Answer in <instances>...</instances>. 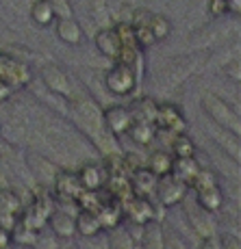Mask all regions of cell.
I'll return each mask as SVG.
<instances>
[{
	"mask_svg": "<svg viewBox=\"0 0 241 249\" xmlns=\"http://www.w3.org/2000/svg\"><path fill=\"white\" fill-rule=\"evenodd\" d=\"M107 87L111 93L120 95V98L133 93L135 87H137V71L131 65L115 61V65L107 71Z\"/></svg>",
	"mask_w": 241,
	"mask_h": 249,
	"instance_id": "1",
	"label": "cell"
},
{
	"mask_svg": "<svg viewBox=\"0 0 241 249\" xmlns=\"http://www.w3.org/2000/svg\"><path fill=\"white\" fill-rule=\"evenodd\" d=\"M0 78L13 91L22 89L24 85L31 83V68L24 61H18L13 56L4 54V52H0Z\"/></svg>",
	"mask_w": 241,
	"mask_h": 249,
	"instance_id": "2",
	"label": "cell"
},
{
	"mask_svg": "<svg viewBox=\"0 0 241 249\" xmlns=\"http://www.w3.org/2000/svg\"><path fill=\"white\" fill-rule=\"evenodd\" d=\"M185 193H187V184H182L181 180H176L170 174L161 176L157 180V186H154V197H157V202L163 208H170V206H176L178 202H182Z\"/></svg>",
	"mask_w": 241,
	"mask_h": 249,
	"instance_id": "3",
	"label": "cell"
},
{
	"mask_svg": "<svg viewBox=\"0 0 241 249\" xmlns=\"http://www.w3.org/2000/svg\"><path fill=\"white\" fill-rule=\"evenodd\" d=\"M154 126L159 130H165V132H185L187 122L182 117L181 108L176 104H157V117H154Z\"/></svg>",
	"mask_w": 241,
	"mask_h": 249,
	"instance_id": "4",
	"label": "cell"
},
{
	"mask_svg": "<svg viewBox=\"0 0 241 249\" xmlns=\"http://www.w3.org/2000/svg\"><path fill=\"white\" fill-rule=\"evenodd\" d=\"M124 208V217H128L135 226L141 228L143 223H148L150 219H157V206L150 202V197H139L133 195L128 202L122 204Z\"/></svg>",
	"mask_w": 241,
	"mask_h": 249,
	"instance_id": "5",
	"label": "cell"
},
{
	"mask_svg": "<svg viewBox=\"0 0 241 249\" xmlns=\"http://www.w3.org/2000/svg\"><path fill=\"white\" fill-rule=\"evenodd\" d=\"M50 210H52V206H50L48 199L37 197V199H33L28 206L22 208L20 221L24 223V226H28L31 230H35V232H40V230L46 226V219H48V214H50Z\"/></svg>",
	"mask_w": 241,
	"mask_h": 249,
	"instance_id": "6",
	"label": "cell"
},
{
	"mask_svg": "<svg viewBox=\"0 0 241 249\" xmlns=\"http://www.w3.org/2000/svg\"><path fill=\"white\" fill-rule=\"evenodd\" d=\"M157 180L159 178L148 167H135V169L128 171V182H131L133 195H139V197H152Z\"/></svg>",
	"mask_w": 241,
	"mask_h": 249,
	"instance_id": "7",
	"label": "cell"
},
{
	"mask_svg": "<svg viewBox=\"0 0 241 249\" xmlns=\"http://www.w3.org/2000/svg\"><path fill=\"white\" fill-rule=\"evenodd\" d=\"M96 48H98L100 54H104L111 61H118L120 59V52H122V41H120L118 33L115 28H100L94 37Z\"/></svg>",
	"mask_w": 241,
	"mask_h": 249,
	"instance_id": "8",
	"label": "cell"
},
{
	"mask_svg": "<svg viewBox=\"0 0 241 249\" xmlns=\"http://www.w3.org/2000/svg\"><path fill=\"white\" fill-rule=\"evenodd\" d=\"M46 226H50V230L61 238H72L76 236V223H74V214L65 213V210H57L52 208L50 214L46 219Z\"/></svg>",
	"mask_w": 241,
	"mask_h": 249,
	"instance_id": "9",
	"label": "cell"
},
{
	"mask_svg": "<svg viewBox=\"0 0 241 249\" xmlns=\"http://www.w3.org/2000/svg\"><path fill=\"white\" fill-rule=\"evenodd\" d=\"M202 107H204L206 113H209L218 124H221V126L233 128V124L237 126V117H235L233 108H230L228 104L221 102L220 98H215V95H206V98L202 100Z\"/></svg>",
	"mask_w": 241,
	"mask_h": 249,
	"instance_id": "10",
	"label": "cell"
},
{
	"mask_svg": "<svg viewBox=\"0 0 241 249\" xmlns=\"http://www.w3.org/2000/svg\"><path fill=\"white\" fill-rule=\"evenodd\" d=\"M96 214H98L102 230H115V228H120V223H122V219H124L122 202H118L115 197H111V199H107V202L100 204V208L96 210Z\"/></svg>",
	"mask_w": 241,
	"mask_h": 249,
	"instance_id": "11",
	"label": "cell"
},
{
	"mask_svg": "<svg viewBox=\"0 0 241 249\" xmlns=\"http://www.w3.org/2000/svg\"><path fill=\"white\" fill-rule=\"evenodd\" d=\"M55 191L61 199H67V202H74L76 197L80 195L83 186L79 182V176L74 171H59L55 180Z\"/></svg>",
	"mask_w": 241,
	"mask_h": 249,
	"instance_id": "12",
	"label": "cell"
},
{
	"mask_svg": "<svg viewBox=\"0 0 241 249\" xmlns=\"http://www.w3.org/2000/svg\"><path fill=\"white\" fill-rule=\"evenodd\" d=\"M104 122H107V128L113 135H124L128 130V126L133 124V115L131 108L126 107H111L104 111Z\"/></svg>",
	"mask_w": 241,
	"mask_h": 249,
	"instance_id": "13",
	"label": "cell"
},
{
	"mask_svg": "<svg viewBox=\"0 0 241 249\" xmlns=\"http://www.w3.org/2000/svg\"><path fill=\"white\" fill-rule=\"evenodd\" d=\"M57 37L67 46H79L83 41V28L74 18H59L57 22Z\"/></svg>",
	"mask_w": 241,
	"mask_h": 249,
	"instance_id": "14",
	"label": "cell"
},
{
	"mask_svg": "<svg viewBox=\"0 0 241 249\" xmlns=\"http://www.w3.org/2000/svg\"><path fill=\"white\" fill-rule=\"evenodd\" d=\"M196 202L206 213H218L221 206H224V193H221V189L218 184L206 186V189L196 191Z\"/></svg>",
	"mask_w": 241,
	"mask_h": 249,
	"instance_id": "15",
	"label": "cell"
},
{
	"mask_svg": "<svg viewBox=\"0 0 241 249\" xmlns=\"http://www.w3.org/2000/svg\"><path fill=\"white\" fill-rule=\"evenodd\" d=\"M41 76H44L46 85L50 87L52 91H57V93L65 95V98H70L72 95V85L70 80H67V76L61 71L57 65H46L44 70H41Z\"/></svg>",
	"mask_w": 241,
	"mask_h": 249,
	"instance_id": "16",
	"label": "cell"
},
{
	"mask_svg": "<svg viewBox=\"0 0 241 249\" xmlns=\"http://www.w3.org/2000/svg\"><path fill=\"white\" fill-rule=\"evenodd\" d=\"M74 223H76V234H80V236H98L102 232L100 219L94 210H79L74 214Z\"/></svg>",
	"mask_w": 241,
	"mask_h": 249,
	"instance_id": "17",
	"label": "cell"
},
{
	"mask_svg": "<svg viewBox=\"0 0 241 249\" xmlns=\"http://www.w3.org/2000/svg\"><path fill=\"white\" fill-rule=\"evenodd\" d=\"M128 137L133 139L137 145H150V143L157 139L159 128L154 126L152 122H143V119H133V124L128 126Z\"/></svg>",
	"mask_w": 241,
	"mask_h": 249,
	"instance_id": "18",
	"label": "cell"
},
{
	"mask_svg": "<svg viewBox=\"0 0 241 249\" xmlns=\"http://www.w3.org/2000/svg\"><path fill=\"white\" fill-rule=\"evenodd\" d=\"M141 247L143 249H165V238H163V228L159 219H150L141 226Z\"/></svg>",
	"mask_w": 241,
	"mask_h": 249,
	"instance_id": "19",
	"label": "cell"
},
{
	"mask_svg": "<svg viewBox=\"0 0 241 249\" xmlns=\"http://www.w3.org/2000/svg\"><path fill=\"white\" fill-rule=\"evenodd\" d=\"M198 171H200V165H198V160L191 156V159H174L172 160V171L170 176H174L176 180H181L182 184L189 186L194 178L198 176Z\"/></svg>",
	"mask_w": 241,
	"mask_h": 249,
	"instance_id": "20",
	"label": "cell"
},
{
	"mask_svg": "<svg viewBox=\"0 0 241 249\" xmlns=\"http://www.w3.org/2000/svg\"><path fill=\"white\" fill-rule=\"evenodd\" d=\"M79 182H80V186L83 189H87V191H98V189H102V184H104V171H102V167H98V165H83L79 169Z\"/></svg>",
	"mask_w": 241,
	"mask_h": 249,
	"instance_id": "21",
	"label": "cell"
},
{
	"mask_svg": "<svg viewBox=\"0 0 241 249\" xmlns=\"http://www.w3.org/2000/svg\"><path fill=\"white\" fill-rule=\"evenodd\" d=\"M31 20L37 26H50L57 20L55 7H52V0H35L31 7Z\"/></svg>",
	"mask_w": 241,
	"mask_h": 249,
	"instance_id": "22",
	"label": "cell"
},
{
	"mask_svg": "<svg viewBox=\"0 0 241 249\" xmlns=\"http://www.w3.org/2000/svg\"><path fill=\"white\" fill-rule=\"evenodd\" d=\"M172 156L174 159H191L196 156V143L194 139L185 132H176L172 139Z\"/></svg>",
	"mask_w": 241,
	"mask_h": 249,
	"instance_id": "23",
	"label": "cell"
},
{
	"mask_svg": "<svg viewBox=\"0 0 241 249\" xmlns=\"http://www.w3.org/2000/svg\"><path fill=\"white\" fill-rule=\"evenodd\" d=\"M172 160H174V156H172L170 152L157 150L150 156V160H148V169H150L157 178H161V176H167L172 171Z\"/></svg>",
	"mask_w": 241,
	"mask_h": 249,
	"instance_id": "24",
	"label": "cell"
},
{
	"mask_svg": "<svg viewBox=\"0 0 241 249\" xmlns=\"http://www.w3.org/2000/svg\"><path fill=\"white\" fill-rule=\"evenodd\" d=\"M131 115L133 119H143V122H152L157 117V102L150 98H141L131 107Z\"/></svg>",
	"mask_w": 241,
	"mask_h": 249,
	"instance_id": "25",
	"label": "cell"
},
{
	"mask_svg": "<svg viewBox=\"0 0 241 249\" xmlns=\"http://www.w3.org/2000/svg\"><path fill=\"white\" fill-rule=\"evenodd\" d=\"M148 26H150L152 35L157 41H163L170 37L172 33V24L165 16H159V13H150V20H148Z\"/></svg>",
	"mask_w": 241,
	"mask_h": 249,
	"instance_id": "26",
	"label": "cell"
},
{
	"mask_svg": "<svg viewBox=\"0 0 241 249\" xmlns=\"http://www.w3.org/2000/svg\"><path fill=\"white\" fill-rule=\"evenodd\" d=\"M74 204L79 206V210H98L100 208V204H102V197H100V193L98 191H87V189H83L80 191V195L74 199Z\"/></svg>",
	"mask_w": 241,
	"mask_h": 249,
	"instance_id": "27",
	"label": "cell"
},
{
	"mask_svg": "<svg viewBox=\"0 0 241 249\" xmlns=\"http://www.w3.org/2000/svg\"><path fill=\"white\" fill-rule=\"evenodd\" d=\"M22 208H24V202L13 191H0V213L20 214Z\"/></svg>",
	"mask_w": 241,
	"mask_h": 249,
	"instance_id": "28",
	"label": "cell"
},
{
	"mask_svg": "<svg viewBox=\"0 0 241 249\" xmlns=\"http://www.w3.org/2000/svg\"><path fill=\"white\" fill-rule=\"evenodd\" d=\"M11 241H16L18 245H35L37 243V232L31 230L28 226H24L22 221L16 223V228L11 230Z\"/></svg>",
	"mask_w": 241,
	"mask_h": 249,
	"instance_id": "29",
	"label": "cell"
},
{
	"mask_svg": "<svg viewBox=\"0 0 241 249\" xmlns=\"http://www.w3.org/2000/svg\"><path fill=\"white\" fill-rule=\"evenodd\" d=\"M133 35H135V44L137 48H150L157 44V39H154L152 31L148 24H133Z\"/></svg>",
	"mask_w": 241,
	"mask_h": 249,
	"instance_id": "30",
	"label": "cell"
},
{
	"mask_svg": "<svg viewBox=\"0 0 241 249\" xmlns=\"http://www.w3.org/2000/svg\"><path fill=\"white\" fill-rule=\"evenodd\" d=\"M209 11H211V16H215V18L228 13V0H211V2H209Z\"/></svg>",
	"mask_w": 241,
	"mask_h": 249,
	"instance_id": "31",
	"label": "cell"
},
{
	"mask_svg": "<svg viewBox=\"0 0 241 249\" xmlns=\"http://www.w3.org/2000/svg\"><path fill=\"white\" fill-rule=\"evenodd\" d=\"M52 7H55L57 18H72V7L67 0H52Z\"/></svg>",
	"mask_w": 241,
	"mask_h": 249,
	"instance_id": "32",
	"label": "cell"
},
{
	"mask_svg": "<svg viewBox=\"0 0 241 249\" xmlns=\"http://www.w3.org/2000/svg\"><path fill=\"white\" fill-rule=\"evenodd\" d=\"M220 243H221V249H241V243L237 236H230V234H224L220 236Z\"/></svg>",
	"mask_w": 241,
	"mask_h": 249,
	"instance_id": "33",
	"label": "cell"
},
{
	"mask_svg": "<svg viewBox=\"0 0 241 249\" xmlns=\"http://www.w3.org/2000/svg\"><path fill=\"white\" fill-rule=\"evenodd\" d=\"M200 249H221L220 236H206L204 241H202V247Z\"/></svg>",
	"mask_w": 241,
	"mask_h": 249,
	"instance_id": "34",
	"label": "cell"
},
{
	"mask_svg": "<svg viewBox=\"0 0 241 249\" xmlns=\"http://www.w3.org/2000/svg\"><path fill=\"white\" fill-rule=\"evenodd\" d=\"M11 93H13V89L0 78V102H7V100L11 98Z\"/></svg>",
	"mask_w": 241,
	"mask_h": 249,
	"instance_id": "35",
	"label": "cell"
},
{
	"mask_svg": "<svg viewBox=\"0 0 241 249\" xmlns=\"http://www.w3.org/2000/svg\"><path fill=\"white\" fill-rule=\"evenodd\" d=\"M9 245H11V234L0 228V249H9Z\"/></svg>",
	"mask_w": 241,
	"mask_h": 249,
	"instance_id": "36",
	"label": "cell"
}]
</instances>
